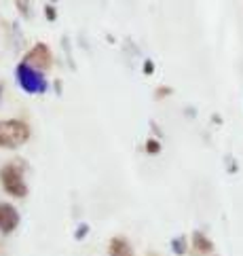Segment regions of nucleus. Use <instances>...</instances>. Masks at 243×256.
<instances>
[{"mask_svg": "<svg viewBox=\"0 0 243 256\" xmlns=\"http://www.w3.org/2000/svg\"><path fill=\"white\" fill-rule=\"evenodd\" d=\"M30 140V127L17 118L0 121V148H19Z\"/></svg>", "mask_w": 243, "mask_h": 256, "instance_id": "f257e3e1", "label": "nucleus"}, {"mask_svg": "<svg viewBox=\"0 0 243 256\" xmlns=\"http://www.w3.org/2000/svg\"><path fill=\"white\" fill-rule=\"evenodd\" d=\"M15 74H17V83H19V87L25 91V94H30V96H42V94H47V78H44L38 70H34L30 68L28 64H19L15 70Z\"/></svg>", "mask_w": 243, "mask_h": 256, "instance_id": "f03ea898", "label": "nucleus"}, {"mask_svg": "<svg viewBox=\"0 0 243 256\" xmlns=\"http://www.w3.org/2000/svg\"><path fill=\"white\" fill-rule=\"evenodd\" d=\"M0 182H2V188L8 195L19 197V199L28 195V184L23 182L21 166H17V163H8V166L0 170Z\"/></svg>", "mask_w": 243, "mask_h": 256, "instance_id": "7ed1b4c3", "label": "nucleus"}, {"mask_svg": "<svg viewBox=\"0 0 243 256\" xmlns=\"http://www.w3.org/2000/svg\"><path fill=\"white\" fill-rule=\"evenodd\" d=\"M51 51H49V47L44 42H36L34 47L25 53V60H23V64H28L30 68H34V70H49L51 68Z\"/></svg>", "mask_w": 243, "mask_h": 256, "instance_id": "20e7f679", "label": "nucleus"}, {"mask_svg": "<svg viewBox=\"0 0 243 256\" xmlns=\"http://www.w3.org/2000/svg\"><path fill=\"white\" fill-rule=\"evenodd\" d=\"M19 226V212L11 204H0V233H13Z\"/></svg>", "mask_w": 243, "mask_h": 256, "instance_id": "39448f33", "label": "nucleus"}, {"mask_svg": "<svg viewBox=\"0 0 243 256\" xmlns=\"http://www.w3.org/2000/svg\"><path fill=\"white\" fill-rule=\"evenodd\" d=\"M108 254L110 256H133V248L125 237H112L110 244H108Z\"/></svg>", "mask_w": 243, "mask_h": 256, "instance_id": "423d86ee", "label": "nucleus"}, {"mask_svg": "<svg viewBox=\"0 0 243 256\" xmlns=\"http://www.w3.org/2000/svg\"><path fill=\"white\" fill-rule=\"evenodd\" d=\"M193 246L197 250H201V252H212L214 250V244L208 235H203L201 231H195L193 233Z\"/></svg>", "mask_w": 243, "mask_h": 256, "instance_id": "0eeeda50", "label": "nucleus"}, {"mask_svg": "<svg viewBox=\"0 0 243 256\" xmlns=\"http://www.w3.org/2000/svg\"><path fill=\"white\" fill-rule=\"evenodd\" d=\"M172 250H174V254H178V256H182V254H186V237L184 235H178V237H174L172 240Z\"/></svg>", "mask_w": 243, "mask_h": 256, "instance_id": "6e6552de", "label": "nucleus"}, {"mask_svg": "<svg viewBox=\"0 0 243 256\" xmlns=\"http://www.w3.org/2000/svg\"><path fill=\"white\" fill-rule=\"evenodd\" d=\"M15 4H17V11H19L23 17L30 15V0H15Z\"/></svg>", "mask_w": 243, "mask_h": 256, "instance_id": "1a4fd4ad", "label": "nucleus"}, {"mask_svg": "<svg viewBox=\"0 0 243 256\" xmlns=\"http://www.w3.org/2000/svg\"><path fill=\"white\" fill-rule=\"evenodd\" d=\"M87 233H89V224H78V228H76V233H74V240H85L87 237Z\"/></svg>", "mask_w": 243, "mask_h": 256, "instance_id": "9d476101", "label": "nucleus"}, {"mask_svg": "<svg viewBox=\"0 0 243 256\" xmlns=\"http://www.w3.org/2000/svg\"><path fill=\"white\" fill-rule=\"evenodd\" d=\"M146 150H148L150 154H157V152L161 150V144H159L157 140H148V142H146Z\"/></svg>", "mask_w": 243, "mask_h": 256, "instance_id": "9b49d317", "label": "nucleus"}, {"mask_svg": "<svg viewBox=\"0 0 243 256\" xmlns=\"http://www.w3.org/2000/svg\"><path fill=\"white\" fill-rule=\"evenodd\" d=\"M152 70H155V66H152V62H146V64H144V72H152Z\"/></svg>", "mask_w": 243, "mask_h": 256, "instance_id": "f8f14e48", "label": "nucleus"}, {"mask_svg": "<svg viewBox=\"0 0 243 256\" xmlns=\"http://www.w3.org/2000/svg\"><path fill=\"white\" fill-rule=\"evenodd\" d=\"M47 15H49V20H55V11H53V6H47Z\"/></svg>", "mask_w": 243, "mask_h": 256, "instance_id": "ddd939ff", "label": "nucleus"}, {"mask_svg": "<svg viewBox=\"0 0 243 256\" xmlns=\"http://www.w3.org/2000/svg\"><path fill=\"white\" fill-rule=\"evenodd\" d=\"M2 91H4V85H2V83H0V98H2Z\"/></svg>", "mask_w": 243, "mask_h": 256, "instance_id": "4468645a", "label": "nucleus"}]
</instances>
